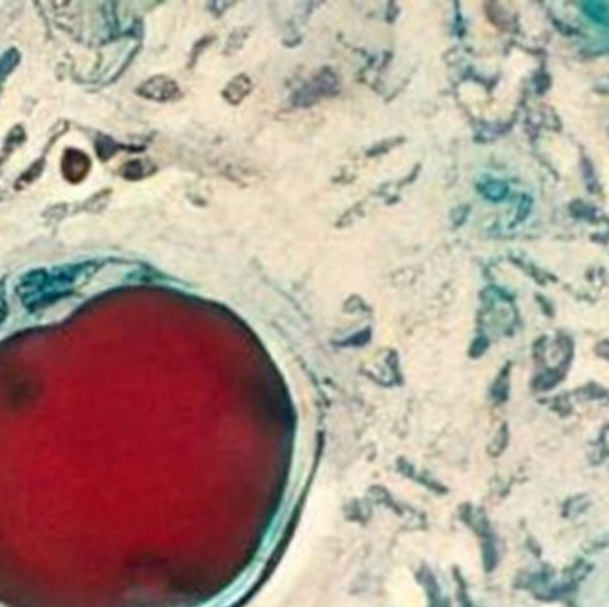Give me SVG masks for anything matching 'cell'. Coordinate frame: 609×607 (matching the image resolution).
Returning <instances> with one entry per match:
<instances>
[{
    "label": "cell",
    "instance_id": "6da1fadb",
    "mask_svg": "<svg viewBox=\"0 0 609 607\" xmlns=\"http://www.w3.org/2000/svg\"><path fill=\"white\" fill-rule=\"evenodd\" d=\"M2 317H4V301L0 298V321H2Z\"/></svg>",
    "mask_w": 609,
    "mask_h": 607
}]
</instances>
